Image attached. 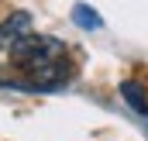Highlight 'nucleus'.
<instances>
[{
	"label": "nucleus",
	"instance_id": "nucleus-1",
	"mask_svg": "<svg viewBox=\"0 0 148 141\" xmlns=\"http://www.w3.org/2000/svg\"><path fill=\"white\" fill-rule=\"evenodd\" d=\"M10 62L38 90H59L69 79V52L59 38L45 35L24 38L17 48H10Z\"/></svg>",
	"mask_w": 148,
	"mask_h": 141
},
{
	"label": "nucleus",
	"instance_id": "nucleus-2",
	"mask_svg": "<svg viewBox=\"0 0 148 141\" xmlns=\"http://www.w3.org/2000/svg\"><path fill=\"white\" fill-rule=\"evenodd\" d=\"M31 35H35V21H31L28 10H14L10 17L0 21V48H3V52L17 48L24 38H31Z\"/></svg>",
	"mask_w": 148,
	"mask_h": 141
},
{
	"label": "nucleus",
	"instance_id": "nucleus-3",
	"mask_svg": "<svg viewBox=\"0 0 148 141\" xmlns=\"http://www.w3.org/2000/svg\"><path fill=\"white\" fill-rule=\"evenodd\" d=\"M121 97L134 107L141 117H148V100H145V93H141V86H138V83H121Z\"/></svg>",
	"mask_w": 148,
	"mask_h": 141
},
{
	"label": "nucleus",
	"instance_id": "nucleus-4",
	"mask_svg": "<svg viewBox=\"0 0 148 141\" xmlns=\"http://www.w3.org/2000/svg\"><path fill=\"white\" fill-rule=\"evenodd\" d=\"M73 21H76V24H83V28H90V31L103 28V17H100L97 10H90L86 3H76V7H73Z\"/></svg>",
	"mask_w": 148,
	"mask_h": 141
}]
</instances>
